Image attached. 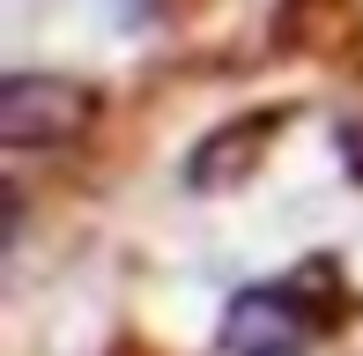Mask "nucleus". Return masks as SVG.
Instances as JSON below:
<instances>
[{"instance_id":"nucleus-4","label":"nucleus","mask_w":363,"mask_h":356,"mask_svg":"<svg viewBox=\"0 0 363 356\" xmlns=\"http://www.w3.org/2000/svg\"><path fill=\"white\" fill-rule=\"evenodd\" d=\"M274 30H282V45H304V52H334V45L363 38V15H356V0H289Z\"/></svg>"},{"instance_id":"nucleus-2","label":"nucleus","mask_w":363,"mask_h":356,"mask_svg":"<svg viewBox=\"0 0 363 356\" xmlns=\"http://www.w3.org/2000/svg\"><path fill=\"white\" fill-rule=\"evenodd\" d=\"M96 119V89L74 74H8L0 82V149H60Z\"/></svg>"},{"instance_id":"nucleus-3","label":"nucleus","mask_w":363,"mask_h":356,"mask_svg":"<svg viewBox=\"0 0 363 356\" xmlns=\"http://www.w3.org/2000/svg\"><path fill=\"white\" fill-rule=\"evenodd\" d=\"M282 126H289V104H267V111H245V119L216 126V134L186 156V186H193V193H230V186H245V178L267 164V149H274Z\"/></svg>"},{"instance_id":"nucleus-1","label":"nucleus","mask_w":363,"mask_h":356,"mask_svg":"<svg viewBox=\"0 0 363 356\" xmlns=\"http://www.w3.org/2000/svg\"><path fill=\"white\" fill-rule=\"evenodd\" d=\"M334 319V267L311 260L289 282H252L223 312V356H304Z\"/></svg>"}]
</instances>
